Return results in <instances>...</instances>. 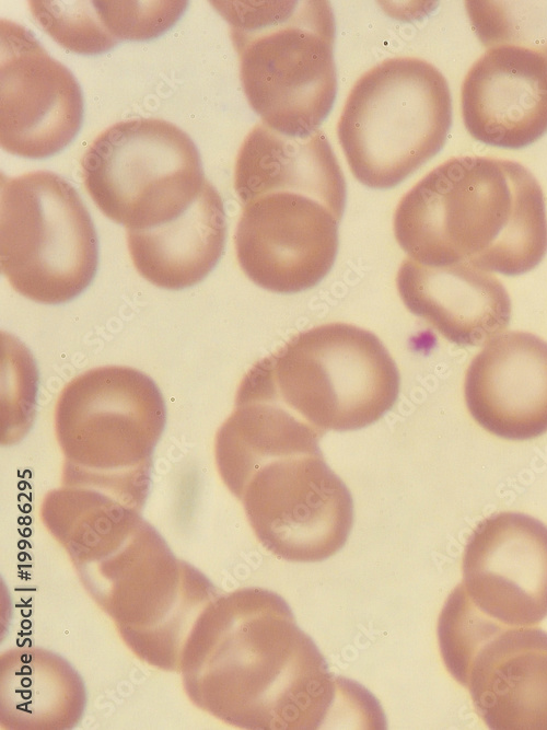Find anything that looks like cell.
I'll list each match as a JSON object with an SVG mask.
<instances>
[{"mask_svg": "<svg viewBox=\"0 0 547 730\" xmlns=\"http://www.w3.org/2000/svg\"><path fill=\"white\" fill-rule=\"evenodd\" d=\"M322 434L278 405L235 401L216 438V462L242 499L259 542L275 556L321 561L347 542L353 501L325 462Z\"/></svg>", "mask_w": 547, "mask_h": 730, "instance_id": "obj_1", "label": "cell"}, {"mask_svg": "<svg viewBox=\"0 0 547 730\" xmlns=\"http://www.w3.org/2000/svg\"><path fill=\"white\" fill-rule=\"evenodd\" d=\"M393 228L407 257L427 266L519 276L547 253L543 190L525 166L505 159L443 162L404 195Z\"/></svg>", "mask_w": 547, "mask_h": 730, "instance_id": "obj_2", "label": "cell"}, {"mask_svg": "<svg viewBox=\"0 0 547 730\" xmlns=\"http://www.w3.org/2000/svg\"><path fill=\"white\" fill-rule=\"evenodd\" d=\"M228 21L245 96L269 128L319 129L337 92L335 18L325 0L214 1Z\"/></svg>", "mask_w": 547, "mask_h": 730, "instance_id": "obj_3", "label": "cell"}, {"mask_svg": "<svg viewBox=\"0 0 547 730\" xmlns=\"http://www.w3.org/2000/svg\"><path fill=\"white\" fill-rule=\"evenodd\" d=\"M399 389L397 366L376 335L328 323L257 361L236 396L276 404L323 436L374 424L392 409Z\"/></svg>", "mask_w": 547, "mask_h": 730, "instance_id": "obj_4", "label": "cell"}, {"mask_svg": "<svg viewBox=\"0 0 547 730\" xmlns=\"http://www.w3.org/2000/svg\"><path fill=\"white\" fill-rule=\"evenodd\" d=\"M224 711L260 730H314L326 722L338 681L277 593L247 589L230 605Z\"/></svg>", "mask_w": 547, "mask_h": 730, "instance_id": "obj_5", "label": "cell"}, {"mask_svg": "<svg viewBox=\"0 0 547 730\" xmlns=\"http://www.w3.org/2000/svg\"><path fill=\"white\" fill-rule=\"evenodd\" d=\"M451 124L444 76L426 60L394 57L356 81L337 135L353 176L368 187L387 189L442 149Z\"/></svg>", "mask_w": 547, "mask_h": 730, "instance_id": "obj_6", "label": "cell"}, {"mask_svg": "<svg viewBox=\"0 0 547 730\" xmlns=\"http://www.w3.org/2000/svg\"><path fill=\"white\" fill-rule=\"evenodd\" d=\"M0 265L20 294L46 304L70 301L92 281L97 236L77 189L48 171L1 175Z\"/></svg>", "mask_w": 547, "mask_h": 730, "instance_id": "obj_7", "label": "cell"}, {"mask_svg": "<svg viewBox=\"0 0 547 730\" xmlns=\"http://www.w3.org/2000/svg\"><path fill=\"white\" fill-rule=\"evenodd\" d=\"M441 657L493 730H547V633L504 626L457 586L438 621Z\"/></svg>", "mask_w": 547, "mask_h": 730, "instance_id": "obj_8", "label": "cell"}, {"mask_svg": "<svg viewBox=\"0 0 547 730\" xmlns=\"http://www.w3.org/2000/svg\"><path fill=\"white\" fill-rule=\"evenodd\" d=\"M81 169L98 209L127 230L153 228L178 216L208 182L190 137L160 118L108 127L84 152Z\"/></svg>", "mask_w": 547, "mask_h": 730, "instance_id": "obj_9", "label": "cell"}, {"mask_svg": "<svg viewBox=\"0 0 547 730\" xmlns=\"http://www.w3.org/2000/svg\"><path fill=\"white\" fill-rule=\"evenodd\" d=\"M165 421L163 396L144 373L101 367L72 379L56 405L67 470H146Z\"/></svg>", "mask_w": 547, "mask_h": 730, "instance_id": "obj_10", "label": "cell"}, {"mask_svg": "<svg viewBox=\"0 0 547 730\" xmlns=\"http://www.w3.org/2000/svg\"><path fill=\"white\" fill-rule=\"evenodd\" d=\"M338 222L330 208L300 193L255 196L242 204L234 234L238 265L271 292L313 288L334 265Z\"/></svg>", "mask_w": 547, "mask_h": 730, "instance_id": "obj_11", "label": "cell"}, {"mask_svg": "<svg viewBox=\"0 0 547 730\" xmlns=\"http://www.w3.org/2000/svg\"><path fill=\"white\" fill-rule=\"evenodd\" d=\"M81 89L69 69L33 34L0 22V144L7 152L39 159L53 155L78 134Z\"/></svg>", "mask_w": 547, "mask_h": 730, "instance_id": "obj_12", "label": "cell"}, {"mask_svg": "<svg viewBox=\"0 0 547 730\" xmlns=\"http://www.w3.org/2000/svg\"><path fill=\"white\" fill-rule=\"evenodd\" d=\"M461 583L486 616L531 627L547 616V525L520 512L492 514L465 546Z\"/></svg>", "mask_w": 547, "mask_h": 730, "instance_id": "obj_13", "label": "cell"}, {"mask_svg": "<svg viewBox=\"0 0 547 730\" xmlns=\"http://www.w3.org/2000/svg\"><path fill=\"white\" fill-rule=\"evenodd\" d=\"M473 419L505 440H531L547 432V341L526 332L491 338L464 379Z\"/></svg>", "mask_w": 547, "mask_h": 730, "instance_id": "obj_14", "label": "cell"}, {"mask_svg": "<svg viewBox=\"0 0 547 730\" xmlns=\"http://www.w3.org/2000/svg\"><path fill=\"white\" fill-rule=\"evenodd\" d=\"M464 125L486 144L517 149L547 131V58L529 49H488L465 76Z\"/></svg>", "mask_w": 547, "mask_h": 730, "instance_id": "obj_15", "label": "cell"}, {"mask_svg": "<svg viewBox=\"0 0 547 730\" xmlns=\"http://www.w3.org/2000/svg\"><path fill=\"white\" fill-rule=\"evenodd\" d=\"M396 286L408 311L462 347L489 341L511 320L503 285L489 271L466 264L427 266L406 257Z\"/></svg>", "mask_w": 547, "mask_h": 730, "instance_id": "obj_16", "label": "cell"}, {"mask_svg": "<svg viewBox=\"0 0 547 730\" xmlns=\"http://www.w3.org/2000/svg\"><path fill=\"white\" fill-rule=\"evenodd\" d=\"M234 189L241 204L267 193H300L326 205L339 220L346 204L342 171L319 129L288 136L257 124L236 157Z\"/></svg>", "mask_w": 547, "mask_h": 730, "instance_id": "obj_17", "label": "cell"}, {"mask_svg": "<svg viewBox=\"0 0 547 730\" xmlns=\"http://www.w3.org/2000/svg\"><path fill=\"white\" fill-rule=\"evenodd\" d=\"M222 198L208 181L178 216L156 227L127 230V244L137 271L152 285L179 290L212 270L225 243Z\"/></svg>", "mask_w": 547, "mask_h": 730, "instance_id": "obj_18", "label": "cell"}, {"mask_svg": "<svg viewBox=\"0 0 547 730\" xmlns=\"http://www.w3.org/2000/svg\"><path fill=\"white\" fill-rule=\"evenodd\" d=\"M465 8L488 49L515 46L547 58V1L469 0Z\"/></svg>", "mask_w": 547, "mask_h": 730, "instance_id": "obj_19", "label": "cell"}, {"mask_svg": "<svg viewBox=\"0 0 547 730\" xmlns=\"http://www.w3.org/2000/svg\"><path fill=\"white\" fill-rule=\"evenodd\" d=\"M28 5L38 25L70 51L94 55L117 44L103 23L96 1L33 0Z\"/></svg>", "mask_w": 547, "mask_h": 730, "instance_id": "obj_20", "label": "cell"}, {"mask_svg": "<svg viewBox=\"0 0 547 730\" xmlns=\"http://www.w3.org/2000/svg\"><path fill=\"white\" fill-rule=\"evenodd\" d=\"M109 34L118 42L161 35L185 10L186 1H96Z\"/></svg>", "mask_w": 547, "mask_h": 730, "instance_id": "obj_21", "label": "cell"}]
</instances>
